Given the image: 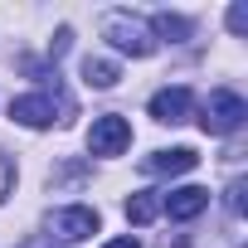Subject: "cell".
Segmentation results:
<instances>
[{"instance_id":"8992f818","label":"cell","mask_w":248,"mask_h":248,"mask_svg":"<svg viewBox=\"0 0 248 248\" xmlns=\"http://www.w3.org/2000/svg\"><path fill=\"white\" fill-rule=\"evenodd\" d=\"M200 166V156L190 151V146H175V151H151L146 161H141V170H151V175H185V170H195Z\"/></svg>"},{"instance_id":"7a4b0ae2","label":"cell","mask_w":248,"mask_h":248,"mask_svg":"<svg viewBox=\"0 0 248 248\" xmlns=\"http://www.w3.org/2000/svg\"><path fill=\"white\" fill-rule=\"evenodd\" d=\"M243 117H248L243 97H238V93H229V88H219V93H209V102H204L200 127H204L209 137H229V132H238V127H243Z\"/></svg>"},{"instance_id":"2e32d148","label":"cell","mask_w":248,"mask_h":248,"mask_svg":"<svg viewBox=\"0 0 248 248\" xmlns=\"http://www.w3.org/2000/svg\"><path fill=\"white\" fill-rule=\"evenodd\" d=\"M30 248H59V243H54V238H34Z\"/></svg>"},{"instance_id":"4fadbf2b","label":"cell","mask_w":248,"mask_h":248,"mask_svg":"<svg viewBox=\"0 0 248 248\" xmlns=\"http://www.w3.org/2000/svg\"><path fill=\"white\" fill-rule=\"evenodd\" d=\"M243 190H248L243 180H233V185H229V209H233V214H243Z\"/></svg>"},{"instance_id":"7c38bea8","label":"cell","mask_w":248,"mask_h":248,"mask_svg":"<svg viewBox=\"0 0 248 248\" xmlns=\"http://www.w3.org/2000/svg\"><path fill=\"white\" fill-rule=\"evenodd\" d=\"M229 30H233V34L248 30V5H233V10H229Z\"/></svg>"},{"instance_id":"ba28073f","label":"cell","mask_w":248,"mask_h":248,"mask_svg":"<svg viewBox=\"0 0 248 248\" xmlns=\"http://www.w3.org/2000/svg\"><path fill=\"white\" fill-rule=\"evenodd\" d=\"M204 204H209V190H200V185H185V190L161 195V209H166L170 219H195Z\"/></svg>"},{"instance_id":"277c9868","label":"cell","mask_w":248,"mask_h":248,"mask_svg":"<svg viewBox=\"0 0 248 248\" xmlns=\"http://www.w3.org/2000/svg\"><path fill=\"white\" fill-rule=\"evenodd\" d=\"M49 229H54L59 238H88V233H97V209H88V204L54 209V214H49Z\"/></svg>"},{"instance_id":"9a60e30c","label":"cell","mask_w":248,"mask_h":248,"mask_svg":"<svg viewBox=\"0 0 248 248\" xmlns=\"http://www.w3.org/2000/svg\"><path fill=\"white\" fill-rule=\"evenodd\" d=\"M5 190H10V166L0 161V195H5Z\"/></svg>"},{"instance_id":"8fae6325","label":"cell","mask_w":248,"mask_h":248,"mask_svg":"<svg viewBox=\"0 0 248 248\" xmlns=\"http://www.w3.org/2000/svg\"><path fill=\"white\" fill-rule=\"evenodd\" d=\"M190 30H195V25H190L185 15H170V10H166V15H156V34H161V39H170V44H185V39H190ZM156 34H151V39H156Z\"/></svg>"},{"instance_id":"52a82bcc","label":"cell","mask_w":248,"mask_h":248,"mask_svg":"<svg viewBox=\"0 0 248 248\" xmlns=\"http://www.w3.org/2000/svg\"><path fill=\"white\" fill-rule=\"evenodd\" d=\"M10 117L20 122V127H49V122H54V97H44V93L15 97L10 102Z\"/></svg>"},{"instance_id":"5bb4252c","label":"cell","mask_w":248,"mask_h":248,"mask_svg":"<svg viewBox=\"0 0 248 248\" xmlns=\"http://www.w3.org/2000/svg\"><path fill=\"white\" fill-rule=\"evenodd\" d=\"M102 248H141L137 238H112V243H102Z\"/></svg>"},{"instance_id":"30bf717a","label":"cell","mask_w":248,"mask_h":248,"mask_svg":"<svg viewBox=\"0 0 248 248\" xmlns=\"http://www.w3.org/2000/svg\"><path fill=\"white\" fill-rule=\"evenodd\" d=\"M156 214H161V190H137L127 200V219L132 224H151Z\"/></svg>"},{"instance_id":"5b68a950","label":"cell","mask_w":248,"mask_h":248,"mask_svg":"<svg viewBox=\"0 0 248 248\" xmlns=\"http://www.w3.org/2000/svg\"><path fill=\"white\" fill-rule=\"evenodd\" d=\"M190 107H195V93H190V88H161V93L151 97V117H156V122H170V127L190 117Z\"/></svg>"},{"instance_id":"9c48e42d","label":"cell","mask_w":248,"mask_h":248,"mask_svg":"<svg viewBox=\"0 0 248 248\" xmlns=\"http://www.w3.org/2000/svg\"><path fill=\"white\" fill-rule=\"evenodd\" d=\"M117 78H122V68L112 63V59H83V83L88 88H117Z\"/></svg>"},{"instance_id":"6da1fadb","label":"cell","mask_w":248,"mask_h":248,"mask_svg":"<svg viewBox=\"0 0 248 248\" xmlns=\"http://www.w3.org/2000/svg\"><path fill=\"white\" fill-rule=\"evenodd\" d=\"M102 39H112L122 54H132V59H151V54H156L151 30H146L141 20H132V15H122V10L102 15Z\"/></svg>"},{"instance_id":"3957f363","label":"cell","mask_w":248,"mask_h":248,"mask_svg":"<svg viewBox=\"0 0 248 248\" xmlns=\"http://www.w3.org/2000/svg\"><path fill=\"white\" fill-rule=\"evenodd\" d=\"M127 141H132V122L117 117V112L97 117L93 132H88V151H93V156H122V151H127Z\"/></svg>"}]
</instances>
